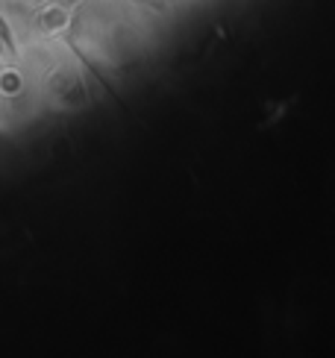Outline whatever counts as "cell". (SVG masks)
<instances>
[{"mask_svg": "<svg viewBox=\"0 0 335 358\" xmlns=\"http://www.w3.org/2000/svg\"><path fill=\"white\" fill-rule=\"evenodd\" d=\"M0 56L9 59V62H15V56H18V50H15L12 29L6 27V21H4V18H0Z\"/></svg>", "mask_w": 335, "mask_h": 358, "instance_id": "1", "label": "cell"}]
</instances>
